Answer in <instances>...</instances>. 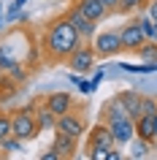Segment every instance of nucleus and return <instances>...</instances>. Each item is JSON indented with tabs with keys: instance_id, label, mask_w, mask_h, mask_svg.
Listing matches in <instances>:
<instances>
[{
	"instance_id": "f257e3e1",
	"label": "nucleus",
	"mask_w": 157,
	"mask_h": 160,
	"mask_svg": "<svg viewBox=\"0 0 157 160\" xmlns=\"http://www.w3.org/2000/svg\"><path fill=\"white\" fill-rule=\"evenodd\" d=\"M81 41V35L76 33V27L68 22V17H54L49 25L43 27L41 33V41H38V49H41V57L52 65H57V62H65L73 49L79 46Z\"/></svg>"
},
{
	"instance_id": "f03ea898",
	"label": "nucleus",
	"mask_w": 157,
	"mask_h": 160,
	"mask_svg": "<svg viewBox=\"0 0 157 160\" xmlns=\"http://www.w3.org/2000/svg\"><path fill=\"white\" fill-rule=\"evenodd\" d=\"M35 109H38V101L19 106V109H11V133L19 136L25 144L38 138V133H41V128L35 122Z\"/></svg>"
},
{
	"instance_id": "7ed1b4c3",
	"label": "nucleus",
	"mask_w": 157,
	"mask_h": 160,
	"mask_svg": "<svg viewBox=\"0 0 157 160\" xmlns=\"http://www.w3.org/2000/svg\"><path fill=\"white\" fill-rule=\"evenodd\" d=\"M90 43H92V49H95V54H98V60H111V57H119L125 52L119 30H103V33H98Z\"/></svg>"
},
{
	"instance_id": "20e7f679",
	"label": "nucleus",
	"mask_w": 157,
	"mask_h": 160,
	"mask_svg": "<svg viewBox=\"0 0 157 160\" xmlns=\"http://www.w3.org/2000/svg\"><path fill=\"white\" fill-rule=\"evenodd\" d=\"M95 62H98V54H95V49H92V43H79L73 49V54L65 60V65L73 71V73H81L87 76L90 71H95Z\"/></svg>"
},
{
	"instance_id": "39448f33",
	"label": "nucleus",
	"mask_w": 157,
	"mask_h": 160,
	"mask_svg": "<svg viewBox=\"0 0 157 160\" xmlns=\"http://www.w3.org/2000/svg\"><path fill=\"white\" fill-rule=\"evenodd\" d=\"M22 38H25V35L8 33V38H6V41H0V73H8L17 62H27V57L17 49Z\"/></svg>"
},
{
	"instance_id": "423d86ee",
	"label": "nucleus",
	"mask_w": 157,
	"mask_h": 160,
	"mask_svg": "<svg viewBox=\"0 0 157 160\" xmlns=\"http://www.w3.org/2000/svg\"><path fill=\"white\" fill-rule=\"evenodd\" d=\"M65 17H68V22H71V25L76 27V33L81 35V41H87V43H90L92 38L98 35V22L87 17V14H84V11L79 8V6H76V0L71 3V6H68Z\"/></svg>"
},
{
	"instance_id": "0eeeda50",
	"label": "nucleus",
	"mask_w": 157,
	"mask_h": 160,
	"mask_svg": "<svg viewBox=\"0 0 157 160\" xmlns=\"http://www.w3.org/2000/svg\"><path fill=\"white\" fill-rule=\"evenodd\" d=\"M54 130H57V133H65V136H73V138H81V136L87 133V125H84L81 114H79L76 109H71V111H65V114L57 117Z\"/></svg>"
},
{
	"instance_id": "6e6552de",
	"label": "nucleus",
	"mask_w": 157,
	"mask_h": 160,
	"mask_svg": "<svg viewBox=\"0 0 157 160\" xmlns=\"http://www.w3.org/2000/svg\"><path fill=\"white\" fill-rule=\"evenodd\" d=\"M119 38H122L125 52H135L144 41H149L146 35H144V30H141V25L135 22V17H133V19H127V22H125V25L119 27Z\"/></svg>"
},
{
	"instance_id": "1a4fd4ad",
	"label": "nucleus",
	"mask_w": 157,
	"mask_h": 160,
	"mask_svg": "<svg viewBox=\"0 0 157 160\" xmlns=\"http://www.w3.org/2000/svg\"><path fill=\"white\" fill-rule=\"evenodd\" d=\"M111 128V136H114V144L116 147H127L135 136V119L133 117H122V119H111L106 122Z\"/></svg>"
},
{
	"instance_id": "9d476101",
	"label": "nucleus",
	"mask_w": 157,
	"mask_h": 160,
	"mask_svg": "<svg viewBox=\"0 0 157 160\" xmlns=\"http://www.w3.org/2000/svg\"><path fill=\"white\" fill-rule=\"evenodd\" d=\"M87 147H90V149H111V147H116L114 136H111V128H108L106 122L92 125L90 133H87Z\"/></svg>"
},
{
	"instance_id": "9b49d317",
	"label": "nucleus",
	"mask_w": 157,
	"mask_h": 160,
	"mask_svg": "<svg viewBox=\"0 0 157 160\" xmlns=\"http://www.w3.org/2000/svg\"><path fill=\"white\" fill-rule=\"evenodd\" d=\"M46 106H49L54 114H65V111H71V109H76V101H73V95L68 92V90H54V92H49L46 98H41Z\"/></svg>"
},
{
	"instance_id": "f8f14e48",
	"label": "nucleus",
	"mask_w": 157,
	"mask_h": 160,
	"mask_svg": "<svg viewBox=\"0 0 157 160\" xmlns=\"http://www.w3.org/2000/svg\"><path fill=\"white\" fill-rule=\"evenodd\" d=\"M52 149L60 155V160H73L76 155H79V138H73V136H65V133H57V130H54Z\"/></svg>"
},
{
	"instance_id": "ddd939ff",
	"label": "nucleus",
	"mask_w": 157,
	"mask_h": 160,
	"mask_svg": "<svg viewBox=\"0 0 157 160\" xmlns=\"http://www.w3.org/2000/svg\"><path fill=\"white\" fill-rule=\"evenodd\" d=\"M122 117H130L127 114V109L122 106V101L119 98H108L106 103H103V109H100V122H111V119H122Z\"/></svg>"
},
{
	"instance_id": "4468645a",
	"label": "nucleus",
	"mask_w": 157,
	"mask_h": 160,
	"mask_svg": "<svg viewBox=\"0 0 157 160\" xmlns=\"http://www.w3.org/2000/svg\"><path fill=\"white\" fill-rule=\"evenodd\" d=\"M76 6H79V8H81L90 19H95L98 25L103 22V19L111 17V14H108V8L103 6V3H100V0H76Z\"/></svg>"
},
{
	"instance_id": "2eb2a0df",
	"label": "nucleus",
	"mask_w": 157,
	"mask_h": 160,
	"mask_svg": "<svg viewBox=\"0 0 157 160\" xmlns=\"http://www.w3.org/2000/svg\"><path fill=\"white\" fill-rule=\"evenodd\" d=\"M35 122H38V128L41 130H54V125H57V114L46 106L43 101H38V109H35Z\"/></svg>"
},
{
	"instance_id": "dca6fc26",
	"label": "nucleus",
	"mask_w": 157,
	"mask_h": 160,
	"mask_svg": "<svg viewBox=\"0 0 157 160\" xmlns=\"http://www.w3.org/2000/svg\"><path fill=\"white\" fill-rule=\"evenodd\" d=\"M116 98L122 101V106L127 109V114H130L133 119H138V103H141V92H135V90H122V92H116Z\"/></svg>"
},
{
	"instance_id": "f3484780",
	"label": "nucleus",
	"mask_w": 157,
	"mask_h": 160,
	"mask_svg": "<svg viewBox=\"0 0 157 160\" xmlns=\"http://www.w3.org/2000/svg\"><path fill=\"white\" fill-rule=\"evenodd\" d=\"M135 136L146 138V141L155 147V128H152V114H149V117H138V119H135Z\"/></svg>"
},
{
	"instance_id": "a211bd4d",
	"label": "nucleus",
	"mask_w": 157,
	"mask_h": 160,
	"mask_svg": "<svg viewBox=\"0 0 157 160\" xmlns=\"http://www.w3.org/2000/svg\"><path fill=\"white\" fill-rule=\"evenodd\" d=\"M149 0H119V6H116V14H125V17H130V14H141V11L146 8Z\"/></svg>"
},
{
	"instance_id": "6ab92c4d",
	"label": "nucleus",
	"mask_w": 157,
	"mask_h": 160,
	"mask_svg": "<svg viewBox=\"0 0 157 160\" xmlns=\"http://www.w3.org/2000/svg\"><path fill=\"white\" fill-rule=\"evenodd\" d=\"M3 76H8L14 84H25L27 79H30V65H27V62H17L8 73H3Z\"/></svg>"
},
{
	"instance_id": "aec40b11",
	"label": "nucleus",
	"mask_w": 157,
	"mask_h": 160,
	"mask_svg": "<svg viewBox=\"0 0 157 160\" xmlns=\"http://www.w3.org/2000/svg\"><path fill=\"white\" fill-rule=\"evenodd\" d=\"M3 152H6V158H8V155H19V152H25V141H22V138H19V136H6V138H3Z\"/></svg>"
},
{
	"instance_id": "412c9836",
	"label": "nucleus",
	"mask_w": 157,
	"mask_h": 160,
	"mask_svg": "<svg viewBox=\"0 0 157 160\" xmlns=\"http://www.w3.org/2000/svg\"><path fill=\"white\" fill-rule=\"evenodd\" d=\"M127 147H130V158H146L149 149H152V144L146 138H141V136H133V141Z\"/></svg>"
},
{
	"instance_id": "4be33fe9",
	"label": "nucleus",
	"mask_w": 157,
	"mask_h": 160,
	"mask_svg": "<svg viewBox=\"0 0 157 160\" xmlns=\"http://www.w3.org/2000/svg\"><path fill=\"white\" fill-rule=\"evenodd\" d=\"M133 54H138L144 62H152V60H157V41H144L138 49L133 52Z\"/></svg>"
},
{
	"instance_id": "5701e85b",
	"label": "nucleus",
	"mask_w": 157,
	"mask_h": 160,
	"mask_svg": "<svg viewBox=\"0 0 157 160\" xmlns=\"http://www.w3.org/2000/svg\"><path fill=\"white\" fill-rule=\"evenodd\" d=\"M138 114H141V117L157 114V101H155V98H149V95H141V103H138Z\"/></svg>"
},
{
	"instance_id": "b1692460",
	"label": "nucleus",
	"mask_w": 157,
	"mask_h": 160,
	"mask_svg": "<svg viewBox=\"0 0 157 160\" xmlns=\"http://www.w3.org/2000/svg\"><path fill=\"white\" fill-rule=\"evenodd\" d=\"M6 136H11V111L0 106V141Z\"/></svg>"
},
{
	"instance_id": "393cba45",
	"label": "nucleus",
	"mask_w": 157,
	"mask_h": 160,
	"mask_svg": "<svg viewBox=\"0 0 157 160\" xmlns=\"http://www.w3.org/2000/svg\"><path fill=\"white\" fill-rule=\"evenodd\" d=\"M76 87H79V92H81V95H92L95 90H98V84H95L92 79H79V84H76Z\"/></svg>"
},
{
	"instance_id": "a878e982",
	"label": "nucleus",
	"mask_w": 157,
	"mask_h": 160,
	"mask_svg": "<svg viewBox=\"0 0 157 160\" xmlns=\"http://www.w3.org/2000/svg\"><path fill=\"white\" fill-rule=\"evenodd\" d=\"M144 14H149V17L157 22V0H149V3H146V8H144Z\"/></svg>"
},
{
	"instance_id": "bb28decb",
	"label": "nucleus",
	"mask_w": 157,
	"mask_h": 160,
	"mask_svg": "<svg viewBox=\"0 0 157 160\" xmlns=\"http://www.w3.org/2000/svg\"><path fill=\"white\" fill-rule=\"evenodd\" d=\"M38 160H60V155H57V152H54V149L49 147V149H43L41 155H38Z\"/></svg>"
},
{
	"instance_id": "cd10ccee",
	"label": "nucleus",
	"mask_w": 157,
	"mask_h": 160,
	"mask_svg": "<svg viewBox=\"0 0 157 160\" xmlns=\"http://www.w3.org/2000/svg\"><path fill=\"white\" fill-rule=\"evenodd\" d=\"M90 158H95V160H108V149H92Z\"/></svg>"
},
{
	"instance_id": "c85d7f7f",
	"label": "nucleus",
	"mask_w": 157,
	"mask_h": 160,
	"mask_svg": "<svg viewBox=\"0 0 157 160\" xmlns=\"http://www.w3.org/2000/svg\"><path fill=\"white\" fill-rule=\"evenodd\" d=\"M100 3L108 8V14H116V6H119V0H100Z\"/></svg>"
},
{
	"instance_id": "c756f323",
	"label": "nucleus",
	"mask_w": 157,
	"mask_h": 160,
	"mask_svg": "<svg viewBox=\"0 0 157 160\" xmlns=\"http://www.w3.org/2000/svg\"><path fill=\"white\" fill-rule=\"evenodd\" d=\"M103 79H106V71H100V68H98V71H95V73H92V82H95V84H103Z\"/></svg>"
},
{
	"instance_id": "7c9ffc66",
	"label": "nucleus",
	"mask_w": 157,
	"mask_h": 160,
	"mask_svg": "<svg viewBox=\"0 0 157 160\" xmlns=\"http://www.w3.org/2000/svg\"><path fill=\"white\" fill-rule=\"evenodd\" d=\"M152 128H155V147H157V114H152Z\"/></svg>"
},
{
	"instance_id": "2f4dec72",
	"label": "nucleus",
	"mask_w": 157,
	"mask_h": 160,
	"mask_svg": "<svg viewBox=\"0 0 157 160\" xmlns=\"http://www.w3.org/2000/svg\"><path fill=\"white\" fill-rule=\"evenodd\" d=\"M14 6H17V8H25V6H27V0H14Z\"/></svg>"
},
{
	"instance_id": "473e14b6",
	"label": "nucleus",
	"mask_w": 157,
	"mask_h": 160,
	"mask_svg": "<svg viewBox=\"0 0 157 160\" xmlns=\"http://www.w3.org/2000/svg\"><path fill=\"white\" fill-rule=\"evenodd\" d=\"M149 41H157V22H155V30H152V38Z\"/></svg>"
},
{
	"instance_id": "72a5a7b5",
	"label": "nucleus",
	"mask_w": 157,
	"mask_h": 160,
	"mask_svg": "<svg viewBox=\"0 0 157 160\" xmlns=\"http://www.w3.org/2000/svg\"><path fill=\"white\" fill-rule=\"evenodd\" d=\"M3 30H6V25H3V17H0V35H3Z\"/></svg>"
},
{
	"instance_id": "f704fd0d",
	"label": "nucleus",
	"mask_w": 157,
	"mask_h": 160,
	"mask_svg": "<svg viewBox=\"0 0 157 160\" xmlns=\"http://www.w3.org/2000/svg\"><path fill=\"white\" fill-rule=\"evenodd\" d=\"M0 158H6V152H3V144H0Z\"/></svg>"
},
{
	"instance_id": "c9c22d12",
	"label": "nucleus",
	"mask_w": 157,
	"mask_h": 160,
	"mask_svg": "<svg viewBox=\"0 0 157 160\" xmlns=\"http://www.w3.org/2000/svg\"><path fill=\"white\" fill-rule=\"evenodd\" d=\"M0 17H3V3H0Z\"/></svg>"
}]
</instances>
